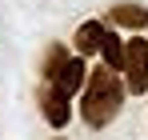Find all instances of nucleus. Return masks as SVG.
<instances>
[{
    "instance_id": "obj_1",
    "label": "nucleus",
    "mask_w": 148,
    "mask_h": 140,
    "mask_svg": "<svg viewBox=\"0 0 148 140\" xmlns=\"http://www.w3.org/2000/svg\"><path fill=\"white\" fill-rule=\"evenodd\" d=\"M124 100V84L112 76V68H96L88 76V88H84V100H80V112L92 128H104L108 120L120 112Z\"/></svg>"
},
{
    "instance_id": "obj_2",
    "label": "nucleus",
    "mask_w": 148,
    "mask_h": 140,
    "mask_svg": "<svg viewBox=\"0 0 148 140\" xmlns=\"http://www.w3.org/2000/svg\"><path fill=\"white\" fill-rule=\"evenodd\" d=\"M124 72H128V92L144 96L148 92V40L144 36H132L124 40Z\"/></svg>"
},
{
    "instance_id": "obj_3",
    "label": "nucleus",
    "mask_w": 148,
    "mask_h": 140,
    "mask_svg": "<svg viewBox=\"0 0 148 140\" xmlns=\"http://www.w3.org/2000/svg\"><path fill=\"white\" fill-rule=\"evenodd\" d=\"M88 76H92V72L84 68V56H76V60H68L64 68L56 72V80H52V92L68 100V96H76V92H80V84H88Z\"/></svg>"
},
{
    "instance_id": "obj_4",
    "label": "nucleus",
    "mask_w": 148,
    "mask_h": 140,
    "mask_svg": "<svg viewBox=\"0 0 148 140\" xmlns=\"http://www.w3.org/2000/svg\"><path fill=\"white\" fill-rule=\"evenodd\" d=\"M104 36H108V28H104L100 20H84L80 28H76V48H80V56H88V52H100Z\"/></svg>"
},
{
    "instance_id": "obj_5",
    "label": "nucleus",
    "mask_w": 148,
    "mask_h": 140,
    "mask_svg": "<svg viewBox=\"0 0 148 140\" xmlns=\"http://www.w3.org/2000/svg\"><path fill=\"white\" fill-rule=\"evenodd\" d=\"M112 24L144 28V24H148V8H140V4H116V8H112Z\"/></svg>"
},
{
    "instance_id": "obj_6",
    "label": "nucleus",
    "mask_w": 148,
    "mask_h": 140,
    "mask_svg": "<svg viewBox=\"0 0 148 140\" xmlns=\"http://www.w3.org/2000/svg\"><path fill=\"white\" fill-rule=\"evenodd\" d=\"M100 56H104V68H124V40L116 36V32H108L104 36V44H100Z\"/></svg>"
},
{
    "instance_id": "obj_7",
    "label": "nucleus",
    "mask_w": 148,
    "mask_h": 140,
    "mask_svg": "<svg viewBox=\"0 0 148 140\" xmlns=\"http://www.w3.org/2000/svg\"><path fill=\"white\" fill-rule=\"evenodd\" d=\"M44 116H48V124H56V128H64L68 120H72V108H68V100L64 96H44Z\"/></svg>"
},
{
    "instance_id": "obj_8",
    "label": "nucleus",
    "mask_w": 148,
    "mask_h": 140,
    "mask_svg": "<svg viewBox=\"0 0 148 140\" xmlns=\"http://www.w3.org/2000/svg\"><path fill=\"white\" fill-rule=\"evenodd\" d=\"M64 64H68V60H64V52H60V48H52L48 60H44V76H52V80H56V72L64 68Z\"/></svg>"
}]
</instances>
